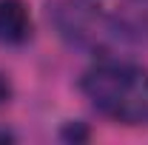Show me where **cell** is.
I'll use <instances>...</instances> for the list:
<instances>
[{"label": "cell", "instance_id": "cell-1", "mask_svg": "<svg viewBox=\"0 0 148 145\" xmlns=\"http://www.w3.org/2000/svg\"><path fill=\"white\" fill-rule=\"evenodd\" d=\"M77 91L97 114L120 125L148 122V68L123 54L94 57L77 77Z\"/></svg>", "mask_w": 148, "mask_h": 145}, {"label": "cell", "instance_id": "cell-2", "mask_svg": "<svg viewBox=\"0 0 148 145\" xmlns=\"http://www.w3.org/2000/svg\"><path fill=\"white\" fill-rule=\"evenodd\" d=\"M46 20L69 49L91 57H114L137 40V26L97 0H46Z\"/></svg>", "mask_w": 148, "mask_h": 145}, {"label": "cell", "instance_id": "cell-3", "mask_svg": "<svg viewBox=\"0 0 148 145\" xmlns=\"http://www.w3.org/2000/svg\"><path fill=\"white\" fill-rule=\"evenodd\" d=\"M34 34L26 0H0V46H23Z\"/></svg>", "mask_w": 148, "mask_h": 145}, {"label": "cell", "instance_id": "cell-4", "mask_svg": "<svg viewBox=\"0 0 148 145\" xmlns=\"http://www.w3.org/2000/svg\"><path fill=\"white\" fill-rule=\"evenodd\" d=\"M60 140H66V142H86L88 140L86 122H66L60 128Z\"/></svg>", "mask_w": 148, "mask_h": 145}, {"label": "cell", "instance_id": "cell-5", "mask_svg": "<svg viewBox=\"0 0 148 145\" xmlns=\"http://www.w3.org/2000/svg\"><path fill=\"white\" fill-rule=\"evenodd\" d=\"M9 97H12V85H9L6 74L0 71V105H3V103H9Z\"/></svg>", "mask_w": 148, "mask_h": 145}]
</instances>
